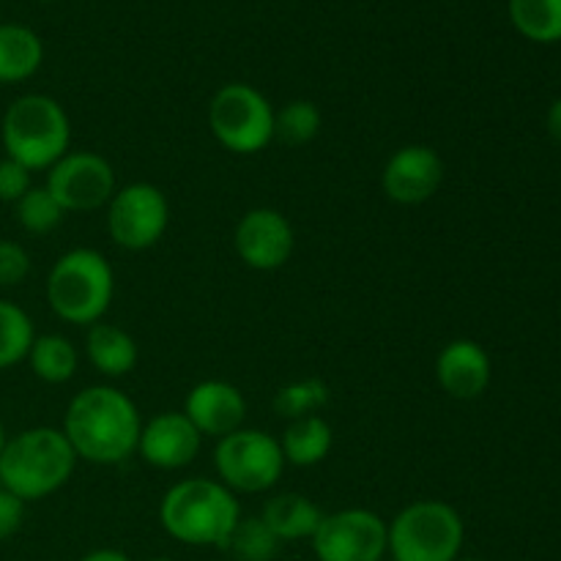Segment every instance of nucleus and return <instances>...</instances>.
<instances>
[{"mask_svg":"<svg viewBox=\"0 0 561 561\" xmlns=\"http://www.w3.org/2000/svg\"><path fill=\"white\" fill-rule=\"evenodd\" d=\"M263 524L272 529L277 540H301V537L316 535L321 524V510L299 493H279L263 507Z\"/></svg>","mask_w":561,"mask_h":561,"instance_id":"nucleus-18","label":"nucleus"},{"mask_svg":"<svg viewBox=\"0 0 561 561\" xmlns=\"http://www.w3.org/2000/svg\"><path fill=\"white\" fill-rule=\"evenodd\" d=\"M201 438L186 414H159L140 431L137 449L157 469H184L201 453Z\"/></svg>","mask_w":561,"mask_h":561,"instance_id":"nucleus-14","label":"nucleus"},{"mask_svg":"<svg viewBox=\"0 0 561 561\" xmlns=\"http://www.w3.org/2000/svg\"><path fill=\"white\" fill-rule=\"evenodd\" d=\"M31 274V255L16 241L0 239V288H14Z\"/></svg>","mask_w":561,"mask_h":561,"instance_id":"nucleus-28","label":"nucleus"},{"mask_svg":"<svg viewBox=\"0 0 561 561\" xmlns=\"http://www.w3.org/2000/svg\"><path fill=\"white\" fill-rule=\"evenodd\" d=\"M82 561H129L121 551H93Z\"/></svg>","mask_w":561,"mask_h":561,"instance_id":"nucleus-32","label":"nucleus"},{"mask_svg":"<svg viewBox=\"0 0 561 561\" xmlns=\"http://www.w3.org/2000/svg\"><path fill=\"white\" fill-rule=\"evenodd\" d=\"M148 561H173V559H164V557H159V559H148Z\"/></svg>","mask_w":561,"mask_h":561,"instance_id":"nucleus-34","label":"nucleus"},{"mask_svg":"<svg viewBox=\"0 0 561 561\" xmlns=\"http://www.w3.org/2000/svg\"><path fill=\"white\" fill-rule=\"evenodd\" d=\"M436 373L444 392L458 400H474L491 383V359L474 340H455L438 354Z\"/></svg>","mask_w":561,"mask_h":561,"instance_id":"nucleus-16","label":"nucleus"},{"mask_svg":"<svg viewBox=\"0 0 561 561\" xmlns=\"http://www.w3.org/2000/svg\"><path fill=\"white\" fill-rule=\"evenodd\" d=\"M88 359L104 376H126L137 365V345L124 329L110 323H93L85 340Z\"/></svg>","mask_w":561,"mask_h":561,"instance_id":"nucleus-19","label":"nucleus"},{"mask_svg":"<svg viewBox=\"0 0 561 561\" xmlns=\"http://www.w3.org/2000/svg\"><path fill=\"white\" fill-rule=\"evenodd\" d=\"M0 137H3L5 157L33 173V170L53 168L60 157H66L71 129L64 107L55 99L27 93L9 104Z\"/></svg>","mask_w":561,"mask_h":561,"instance_id":"nucleus-4","label":"nucleus"},{"mask_svg":"<svg viewBox=\"0 0 561 561\" xmlns=\"http://www.w3.org/2000/svg\"><path fill=\"white\" fill-rule=\"evenodd\" d=\"M208 126L225 148L236 153H255L274 137V110L263 93L244 82L219 88L208 107Z\"/></svg>","mask_w":561,"mask_h":561,"instance_id":"nucleus-7","label":"nucleus"},{"mask_svg":"<svg viewBox=\"0 0 561 561\" xmlns=\"http://www.w3.org/2000/svg\"><path fill=\"white\" fill-rule=\"evenodd\" d=\"M236 252L247 266L272 272L288 263L294 252V228L274 208H252L236 228Z\"/></svg>","mask_w":561,"mask_h":561,"instance_id":"nucleus-12","label":"nucleus"},{"mask_svg":"<svg viewBox=\"0 0 561 561\" xmlns=\"http://www.w3.org/2000/svg\"><path fill=\"white\" fill-rule=\"evenodd\" d=\"M113 268L96 250H71L47 277V301L69 323H99L113 301Z\"/></svg>","mask_w":561,"mask_h":561,"instance_id":"nucleus-5","label":"nucleus"},{"mask_svg":"<svg viewBox=\"0 0 561 561\" xmlns=\"http://www.w3.org/2000/svg\"><path fill=\"white\" fill-rule=\"evenodd\" d=\"M510 20L529 42H561V0H510Z\"/></svg>","mask_w":561,"mask_h":561,"instance_id":"nucleus-21","label":"nucleus"},{"mask_svg":"<svg viewBox=\"0 0 561 561\" xmlns=\"http://www.w3.org/2000/svg\"><path fill=\"white\" fill-rule=\"evenodd\" d=\"M36 340L33 321L20 305L0 299V370H9L16 362L27 359L31 345Z\"/></svg>","mask_w":561,"mask_h":561,"instance_id":"nucleus-23","label":"nucleus"},{"mask_svg":"<svg viewBox=\"0 0 561 561\" xmlns=\"http://www.w3.org/2000/svg\"><path fill=\"white\" fill-rule=\"evenodd\" d=\"M225 548L233 553L236 561H272L277 557L279 540L263 524V518H239V524L230 531Z\"/></svg>","mask_w":561,"mask_h":561,"instance_id":"nucleus-24","label":"nucleus"},{"mask_svg":"<svg viewBox=\"0 0 561 561\" xmlns=\"http://www.w3.org/2000/svg\"><path fill=\"white\" fill-rule=\"evenodd\" d=\"M444 179V164L433 148L427 146H405L394 153L383 168V192L389 201L416 206L436 195Z\"/></svg>","mask_w":561,"mask_h":561,"instance_id":"nucleus-13","label":"nucleus"},{"mask_svg":"<svg viewBox=\"0 0 561 561\" xmlns=\"http://www.w3.org/2000/svg\"><path fill=\"white\" fill-rule=\"evenodd\" d=\"M329 403V387L318 378H307V381L288 383L279 389L274 398V409L288 420H301V416H312L321 405Z\"/></svg>","mask_w":561,"mask_h":561,"instance_id":"nucleus-27","label":"nucleus"},{"mask_svg":"<svg viewBox=\"0 0 561 561\" xmlns=\"http://www.w3.org/2000/svg\"><path fill=\"white\" fill-rule=\"evenodd\" d=\"M27 190H31V170L9 157L0 159V201L16 203Z\"/></svg>","mask_w":561,"mask_h":561,"instance_id":"nucleus-29","label":"nucleus"},{"mask_svg":"<svg viewBox=\"0 0 561 561\" xmlns=\"http://www.w3.org/2000/svg\"><path fill=\"white\" fill-rule=\"evenodd\" d=\"M455 561H480V559H455Z\"/></svg>","mask_w":561,"mask_h":561,"instance_id":"nucleus-35","label":"nucleus"},{"mask_svg":"<svg viewBox=\"0 0 561 561\" xmlns=\"http://www.w3.org/2000/svg\"><path fill=\"white\" fill-rule=\"evenodd\" d=\"M22 520H25V502L0 488V540H9L11 535H16Z\"/></svg>","mask_w":561,"mask_h":561,"instance_id":"nucleus-30","label":"nucleus"},{"mask_svg":"<svg viewBox=\"0 0 561 561\" xmlns=\"http://www.w3.org/2000/svg\"><path fill=\"white\" fill-rule=\"evenodd\" d=\"M77 455L64 431L31 427L9 438L0 455V485L22 502L49 496L69 482Z\"/></svg>","mask_w":561,"mask_h":561,"instance_id":"nucleus-2","label":"nucleus"},{"mask_svg":"<svg viewBox=\"0 0 561 561\" xmlns=\"http://www.w3.org/2000/svg\"><path fill=\"white\" fill-rule=\"evenodd\" d=\"M321 129V113L312 102H290L274 115V135L285 140L288 146H305Z\"/></svg>","mask_w":561,"mask_h":561,"instance_id":"nucleus-26","label":"nucleus"},{"mask_svg":"<svg viewBox=\"0 0 561 561\" xmlns=\"http://www.w3.org/2000/svg\"><path fill=\"white\" fill-rule=\"evenodd\" d=\"M463 546V520L444 502H416L389 526L394 561H455Z\"/></svg>","mask_w":561,"mask_h":561,"instance_id":"nucleus-6","label":"nucleus"},{"mask_svg":"<svg viewBox=\"0 0 561 561\" xmlns=\"http://www.w3.org/2000/svg\"><path fill=\"white\" fill-rule=\"evenodd\" d=\"M44 44L31 27L0 22V82H22L38 71Z\"/></svg>","mask_w":561,"mask_h":561,"instance_id":"nucleus-17","label":"nucleus"},{"mask_svg":"<svg viewBox=\"0 0 561 561\" xmlns=\"http://www.w3.org/2000/svg\"><path fill=\"white\" fill-rule=\"evenodd\" d=\"M47 192L64 211H96L115 195V173L99 153H66L49 168Z\"/></svg>","mask_w":561,"mask_h":561,"instance_id":"nucleus-10","label":"nucleus"},{"mask_svg":"<svg viewBox=\"0 0 561 561\" xmlns=\"http://www.w3.org/2000/svg\"><path fill=\"white\" fill-rule=\"evenodd\" d=\"M164 531L186 546L225 548L239 524V504L233 493L211 480H184L170 488L159 510Z\"/></svg>","mask_w":561,"mask_h":561,"instance_id":"nucleus-3","label":"nucleus"},{"mask_svg":"<svg viewBox=\"0 0 561 561\" xmlns=\"http://www.w3.org/2000/svg\"><path fill=\"white\" fill-rule=\"evenodd\" d=\"M225 488L241 493L268 491L285 469V455L279 444L263 431H236L219 438L214 455Z\"/></svg>","mask_w":561,"mask_h":561,"instance_id":"nucleus-8","label":"nucleus"},{"mask_svg":"<svg viewBox=\"0 0 561 561\" xmlns=\"http://www.w3.org/2000/svg\"><path fill=\"white\" fill-rule=\"evenodd\" d=\"M33 373L47 383H66L77 370V348L60 334H42L31 345Z\"/></svg>","mask_w":561,"mask_h":561,"instance_id":"nucleus-22","label":"nucleus"},{"mask_svg":"<svg viewBox=\"0 0 561 561\" xmlns=\"http://www.w3.org/2000/svg\"><path fill=\"white\" fill-rule=\"evenodd\" d=\"M279 449H283L285 460H290L294 466L321 463L332 449V427L316 414L301 416V420L290 422Z\"/></svg>","mask_w":561,"mask_h":561,"instance_id":"nucleus-20","label":"nucleus"},{"mask_svg":"<svg viewBox=\"0 0 561 561\" xmlns=\"http://www.w3.org/2000/svg\"><path fill=\"white\" fill-rule=\"evenodd\" d=\"M42 3H53V0H42Z\"/></svg>","mask_w":561,"mask_h":561,"instance_id":"nucleus-36","label":"nucleus"},{"mask_svg":"<svg viewBox=\"0 0 561 561\" xmlns=\"http://www.w3.org/2000/svg\"><path fill=\"white\" fill-rule=\"evenodd\" d=\"M546 126H548V135H551V140L561 146V99L548 107V118H546Z\"/></svg>","mask_w":561,"mask_h":561,"instance_id":"nucleus-31","label":"nucleus"},{"mask_svg":"<svg viewBox=\"0 0 561 561\" xmlns=\"http://www.w3.org/2000/svg\"><path fill=\"white\" fill-rule=\"evenodd\" d=\"M312 548L321 561H381L389 548V529L376 513L343 510L323 515Z\"/></svg>","mask_w":561,"mask_h":561,"instance_id":"nucleus-9","label":"nucleus"},{"mask_svg":"<svg viewBox=\"0 0 561 561\" xmlns=\"http://www.w3.org/2000/svg\"><path fill=\"white\" fill-rule=\"evenodd\" d=\"M140 414L124 392L113 387H91L71 400L64 436L77 458L113 466L129 458L140 442Z\"/></svg>","mask_w":561,"mask_h":561,"instance_id":"nucleus-1","label":"nucleus"},{"mask_svg":"<svg viewBox=\"0 0 561 561\" xmlns=\"http://www.w3.org/2000/svg\"><path fill=\"white\" fill-rule=\"evenodd\" d=\"M170 222V208L162 192L151 184H131L110 201L107 228L118 247L148 250L162 239Z\"/></svg>","mask_w":561,"mask_h":561,"instance_id":"nucleus-11","label":"nucleus"},{"mask_svg":"<svg viewBox=\"0 0 561 561\" xmlns=\"http://www.w3.org/2000/svg\"><path fill=\"white\" fill-rule=\"evenodd\" d=\"M14 211H16V222H20L27 233H36V236L53 233L66 214L64 208L58 206V201L49 195L47 186H31V190L14 203Z\"/></svg>","mask_w":561,"mask_h":561,"instance_id":"nucleus-25","label":"nucleus"},{"mask_svg":"<svg viewBox=\"0 0 561 561\" xmlns=\"http://www.w3.org/2000/svg\"><path fill=\"white\" fill-rule=\"evenodd\" d=\"M184 414L197 433L206 436H230L241 431V422L247 416V403L239 389L228 381H203L190 392L184 405Z\"/></svg>","mask_w":561,"mask_h":561,"instance_id":"nucleus-15","label":"nucleus"},{"mask_svg":"<svg viewBox=\"0 0 561 561\" xmlns=\"http://www.w3.org/2000/svg\"><path fill=\"white\" fill-rule=\"evenodd\" d=\"M5 442H9V438H5V427H3V422H0V455H3Z\"/></svg>","mask_w":561,"mask_h":561,"instance_id":"nucleus-33","label":"nucleus"}]
</instances>
